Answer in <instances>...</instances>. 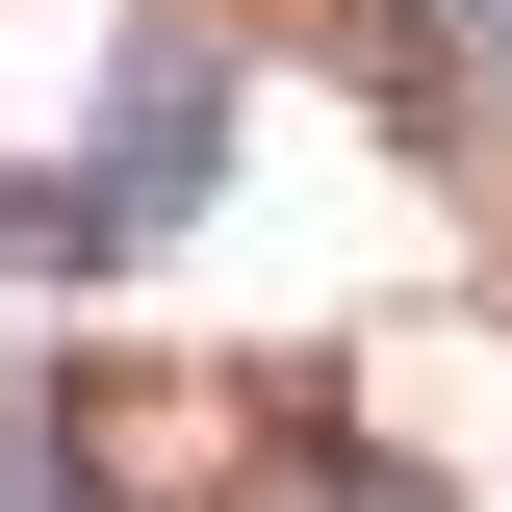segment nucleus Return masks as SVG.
<instances>
[{
    "mask_svg": "<svg viewBox=\"0 0 512 512\" xmlns=\"http://www.w3.org/2000/svg\"><path fill=\"white\" fill-rule=\"evenodd\" d=\"M256 512H436V487H410V461H359V436H308V461H282Z\"/></svg>",
    "mask_w": 512,
    "mask_h": 512,
    "instance_id": "nucleus-3",
    "label": "nucleus"
},
{
    "mask_svg": "<svg viewBox=\"0 0 512 512\" xmlns=\"http://www.w3.org/2000/svg\"><path fill=\"white\" fill-rule=\"evenodd\" d=\"M231 128H256V52L205 26V0H128V26H103V103H77L52 205H26V256H77V282L180 256L205 205H231Z\"/></svg>",
    "mask_w": 512,
    "mask_h": 512,
    "instance_id": "nucleus-1",
    "label": "nucleus"
},
{
    "mask_svg": "<svg viewBox=\"0 0 512 512\" xmlns=\"http://www.w3.org/2000/svg\"><path fill=\"white\" fill-rule=\"evenodd\" d=\"M0 512H103V461H77V410H0Z\"/></svg>",
    "mask_w": 512,
    "mask_h": 512,
    "instance_id": "nucleus-2",
    "label": "nucleus"
}]
</instances>
